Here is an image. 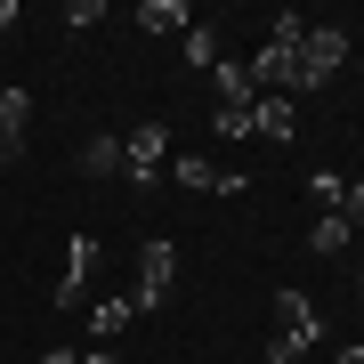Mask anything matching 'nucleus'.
I'll list each match as a JSON object with an SVG mask.
<instances>
[{
    "instance_id": "dca6fc26",
    "label": "nucleus",
    "mask_w": 364,
    "mask_h": 364,
    "mask_svg": "<svg viewBox=\"0 0 364 364\" xmlns=\"http://www.w3.org/2000/svg\"><path fill=\"white\" fill-rule=\"evenodd\" d=\"M90 25H105V0H73V9H65V33H90Z\"/></svg>"
},
{
    "instance_id": "412c9836",
    "label": "nucleus",
    "mask_w": 364,
    "mask_h": 364,
    "mask_svg": "<svg viewBox=\"0 0 364 364\" xmlns=\"http://www.w3.org/2000/svg\"><path fill=\"white\" fill-rule=\"evenodd\" d=\"M81 364H114V356H105V348H81Z\"/></svg>"
},
{
    "instance_id": "1a4fd4ad",
    "label": "nucleus",
    "mask_w": 364,
    "mask_h": 364,
    "mask_svg": "<svg viewBox=\"0 0 364 364\" xmlns=\"http://www.w3.org/2000/svg\"><path fill=\"white\" fill-rule=\"evenodd\" d=\"M130 316H138V308H130V291L90 299V332H97V340H122V332H130Z\"/></svg>"
},
{
    "instance_id": "ddd939ff",
    "label": "nucleus",
    "mask_w": 364,
    "mask_h": 364,
    "mask_svg": "<svg viewBox=\"0 0 364 364\" xmlns=\"http://www.w3.org/2000/svg\"><path fill=\"white\" fill-rule=\"evenodd\" d=\"M178 49H186V73H210V65H219V33H210V25H186Z\"/></svg>"
},
{
    "instance_id": "f8f14e48",
    "label": "nucleus",
    "mask_w": 364,
    "mask_h": 364,
    "mask_svg": "<svg viewBox=\"0 0 364 364\" xmlns=\"http://www.w3.org/2000/svg\"><path fill=\"white\" fill-rule=\"evenodd\" d=\"M348 235H356V227L340 219V210H324V219L308 227V251H316V259H332V251H348Z\"/></svg>"
},
{
    "instance_id": "0eeeda50",
    "label": "nucleus",
    "mask_w": 364,
    "mask_h": 364,
    "mask_svg": "<svg viewBox=\"0 0 364 364\" xmlns=\"http://www.w3.org/2000/svg\"><path fill=\"white\" fill-rule=\"evenodd\" d=\"M299 130V97H259V105H251V138H275V146H284Z\"/></svg>"
},
{
    "instance_id": "f3484780",
    "label": "nucleus",
    "mask_w": 364,
    "mask_h": 364,
    "mask_svg": "<svg viewBox=\"0 0 364 364\" xmlns=\"http://www.w3.org/2000/svg\"><path fill=\"white\" fill-rule=\"evenodd\" d=\"M219 138H251V105H219Z\"/></svg>"
},
{
    "instance_id": "20e7f679",
    "label": "nucleus",
    "mask_w": 364,
    "mask_h": 364,
    "mask_svg": "<svg viewBox=\"0 0 364 364\" xmlns=\"http://www.w3.org/2000/svg\"><path fill=\"white\" fill-rule=\"evenodd\" d=\"M122 154H130V186L146 195V186H154V170L170 162V130H162V122H138V130L122 138Z\"/></svg>"
},
{
    "instance_id": "aec40b11",
    "label": "nucleus",
    "mask_w": 364,
    "mask_h": 364,
    "mask_svg": "<svg viewBox=\"0 0 364 364\" xmlns=\"http://www.w3.org/2000/svg\"><path fill=\"white\" fill-rule=\"evenodd\" d=\"M9 25H16V0H0V33H9Z\"/></svg>"
},
{
    "instance_id": "f257e3e1",
    "label": "nucleus",
    "mask_w": 364,
    "mask_h": 364,
    "mask_svg": "<svg viewBox=\"0 0 364 364\" xmlns=\"http://www.w3.org/2000/svg\"><path fill=\"white\" fill-rule=\"evenodd\" d=\"M316 340H324L316 308H308V299H299V291L284 284V291H275V340H267V364H299V356L316 348Z\"/></svg>"
},
{
    "instance_id": "7ed1b4c3",
    "label": "nucleus",
    "mask_w": 364,
    "mask_h": 364,
    "mask_svg": "<svg viewBox=\"0 0 364 364\" xmlns=\"http://www.w3.org/2000/svg\"><path fill=\"white\" fill-rule=\"evenodd\" d=\"M340 65H348V33L340 25H308V41H299V90H324Z\"/></svg>"
},
{
    "instance_id": "4468645a",
    "label": "nucleus",
    "mask_w": 364,
    "mask_h": 364,
    "mask_svg": "<svg viewBox=\"0 0 364 364\" xmlns=\"http://www.w3.org/2000/svg\"><path fill=\"white\" fill-rule=\"evenodd\" d=\"M138 33H186V9H178V0H146V9H138Z\"/></svg>"
},
{
    "instance_id": "6e6552de",
    "label": "nucleus",
    "mask_w": 364,
    "mask_h": 364,
    "mask_svg": "<svg viewBox=\"0 0 364 364\" xmlns=\"http://www.w3.org/2000/svg\"><path fill=\"white\" fill-rule=\"evenodd\" d=\"M122 170H130V154H122L114 130H97L90 146H81V178H122Z\"/></svg>"
},
{
    "instance_id": "6ab92c4d",
    "label": "nucleus",
    "mask_w": 364,
    "mask_h": 364,
    "mask_svg": "<svg viewBox=\"0 0 364 364\" xmlns=\"http://www.w3.org/2000/svg\"><path fill=\"white\" fill-rule=\"evenodd\" d=\"M41 364H81V348H41Z\"/></svg>"
},
{
    "instance_id": "39448f33",
    "label": "nucleus",
    "mask_w": 364,
    "mask_h": 364,
    "mask_svg": "<svg viewBox=\"0 0 364 364\" xmlns=\"http://www.w3.org/2000/svg\"><path fill=\"white\" fill-rule=\"evenodd\" d=\"M97 235H73L65 243V284H57V308H90V275H97Z\"/></svg>"
},
{
    "instance_id": "9d476101",
    "label": "nucleus",
    "mask_w": 364,
    "mask_h": 364,
    "mask_svg": "<svg viewBox=\"0 0 364 364\" xmlns=\"http://www.w3.org/2000/svg\"><path fill=\"white\" fill-rule=\"evenodd\" d=\"M170 178L186 195H219V162H203V154H170Z\"/></svg>"
},
{
    "instance_id": "9b49d317",
    "label": "nucleus",
    "mask_w": 364,
    "mask_h": 364,
    "mask_svg": "<svg viewBox=\"0 0 364 364\" xmlns=\"http://www.w3.org/2000/svg\"><path fill=\"white\" fill-rule=\"evenodd\" d=\"M210 81H219V105H259V90H251V73L235 65V57H219V65H210Z\"/></svg>"
},
{
    "instance_id": "f03ea898",
    "label": "nucleus",
    "mask_w": 364,
    "mask_h": 364,
    "mask_svg": "<svg viewBox=\"0 0 364 364\" xmlns=\"http://www.w3.org/2000/svg\"><path fill=\"white\" fill-rule=\"evenodd\" d=\"M170 275H178V243H170V235H154V243L138 251V291H130L138 316H154L162 299H170Z\"/></svg>"
},
{
    "instance_id": "4be33fe9",
    "label": "nucleus",
    "mask_w": 364,
    "mask_h": 364,
    "mask_svg": "<svg viewBox=\"0 0 364 364\" xmlns=\"http://www.w3.org/2000/svg\"><path fill=\"white\" fill-rule=\"evenodd\" d=\"M340 364H364V348H340Z\"/></svg>"
},
{
    "instance_id": "423d86ee",
    "label": "nucleus",
    "mask_w": 364,
    "mask_h": 364,
    "mask_svg": "<svg viewBox=\"0 0 364 364\" xmlns=\"http://www.w3.org/2000/svg\"><path fill=\"white\" fill-rule=\"evenodd\" d=\"M33 138V97L25 90H0V162H16Z\"/></svg>"
},
{
    "instance_id": "5701e85b",
    "label": "nucleus",
    "mask_w": 364,
    "mask_h": 364,
    "mask_svg": "<svg viewBox=\"0 0 364 364\" xmlns=\"http://www.w3.org/2000/svg\"><path fill=\"white\" fill-rule=\"evenodd\" d=\"M356 299H364V275H356Z\"/></svg>"
},
{
    "instance_id": "a211bd4d",
    "label": "nucleus",
    "mask_w": 364,
    "mask_h": 364,
    "mask_svg": "<svg viewBox=\"0 0 364 364\" xmlns=\"http://www.w3.org/2000/svg\"><path fill=\"white\" fill-rule=\"evenodd\" d=\"M340 219H348V227H364V178L348 186V203H340Z\"/></svg>"
},
{
    "instance_id": "2eb2a0df",
    "label": "nucleus",
    "mask_w": 364,
    "mask_h": 364,
    "mask_svg": "<svg viewBox=\"0 0 364 364\" xmlns=\"http://www.w3.org/2000/svg\"><path fill=\"white\" fill-rule=\"evenodd\" d=\"M308 195L324 203V210H340V203H348V178H332V170H316V178H308Z\"/></svg>"
}]
</instances>
